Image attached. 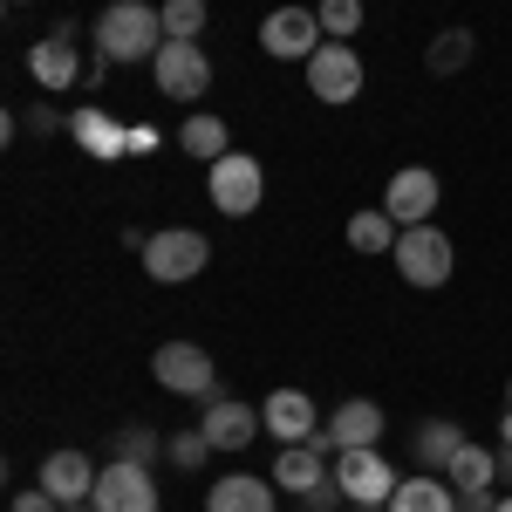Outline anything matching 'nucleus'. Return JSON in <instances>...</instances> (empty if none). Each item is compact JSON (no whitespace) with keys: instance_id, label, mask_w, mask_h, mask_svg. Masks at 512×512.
<instances>
[{"instance_id":"36","label":"nucleus","mask_w":512,"mask_h":512,"mask_svg":"<svg viewBox=\"0 0 512 512\" xmlns=\"http://www.w3.org/2000/svg\"><path fill=\"white\" fill-rule=\"evenodd\" d=\"M499 512H512V492H506V499H499Z\"/></svg>"},{"instance_id":"19","label":"nucleus","mask_w":512,"mask_h":512,"mask_svg":"<svg viewBox=\"0 0 512 512\" xmlns=\"http://www.w3.org/2000/svg\"><path fill=\"white\" fill-rule=\"evenodd\" d=\"M280 485V492H294V499H301V492H315L321 478H328V465H321V451L315 444H280V458H274V472H267Z\"/></svg>"},{"instance_id":"13","label":"nucleus","mask_w":512,"mask_h":512,"mask_svg":"<svg viewBox=\"0 0 512 512\" xmlns=\"http://www.w3.org/2000/svg\"><path fill=\"white\" fill-rule=\"evenodd\" d=\"M198 431L212 437V451H246L253 437L267 431V417H260L253 403H239V396H212L205 417H198Z\"/></svg>"},{"instance_id":"14","label":"nucleus","mask_w":512,"mask_h":512,"mask_svg":"<svg viewBox=\"0 0 512 512\" xmlns=\"http://www.w3.org/2000/svg\"><path fill=\"white\" fill-rule=\"evenodd\" d=\"M383 212H390L396 226H431V212H437V171L403 164V171L390 178V192H383Z\"/></svg>"},{"instance_id":"18","label":"nucleus","mask_w":512,"mask_h":512,"mask_svg":"<svg viewBox=\"0 0 512 512\" xmlns=\"http://www.w3.org/2000/svg\"><path fill=\"white\" fill-rule=\"evenodd\" d=\"M69 137H76L89 158H130V123H117L110 110H76L69 117Z\"/></svg>"},{"instance_id":"16","label":"nucleus","mask_w":512,"mask_h":512,"mask_svg":"<svg viewBox=\"0 0 512 512\" xmlns=\"http://www.w3.org/2000/svg\"><path fill=\"white\" fill-rule=\"evenodd\" d=\"M41 492H55L62 506H89L96 465H89L82 451H48V458H41Z\"/></svg>"},{"instance_id":"28","label":"nucleus","mask_w":512,"mask_h":512,"mask_svg":"<svg viewBox=\"0 0 512 512\" xmlns=\"http://www.w3.org/2000/svg\"><path fill=\"white\" fill-rule=\"evenodd\" d=\"M315 14H321V35L328 41H349L362 28V0H315Z\"/></svg>"},{"instance_id":"25","label":"nucleus","mask_w":512,"mask_h":512,"mask_svg":"<svg viewBox=\"0 0 512 512\" xmlns=\"http://www.w3.org/2000/svg\"><path fill=\"white\" fill-rule=\"evenodd\" d=\"M110 458H123V465H158V458H164V437L151 431V424H123V431L110 437Z\"/></svg>"},{"instance_id":"5","label":"nucleus","mask_w":512,"mask_h":512,"mask_svg":"<svg viewBox=\"0 0 512 512\" xmlns=\"http://www.w3.org/2000/svg\"><path fill=\"white\" fill-rule=\"evenodd\" d=\"M151 76H158V89L171 103H198L212 89V55L198 41H164L158 55H151Z\"/></svg>"},{"instance_id":"27","label":"nucleus","mask_w":512,"mask_h":512,"mask_svg":"<svg viewBox=\"0 0 512 512\" xmlns=\"http://www.w3.org/2000/svg\"><path fill=\"white\" fill-rule=\"evenodd\" d=\"M205 35V0H164V41H198Z\"/></svg>"},{"instance_id":"31","label":"nucleus","mask_w":512,"mask_h":512,"mask_svg":"<svg viewBox=\"0 0 512 512\" xmlns=\"http://www.w3.org/2000/svg\"><path fill=\"white\" fill-rule=\"evenodd\" d=\"M14 512H62V499H55V492H14Z\"/></svg>"},{"instance_id":"34","label":"nucleus","mask_w":512,"mask_h":512,"mask_svg":"<svg viewBox=\"0 0 512 512\" xmlns=\"http://www.w3.org/2000/svg\"><path fill=\"white\" fill-rule=\"evenodd\" d=\"M499 478H512V444H499Z\"/></svg>"},{"instance_id":"29","label":"nucleus","mask_w":512,"mask_h":512,"mask_svg":"<svg viewBox=\"0 0 512 512\" xmlns=\"http://www.w3.org/2000/svg\"><path fill=\"white\" fill-rule=\"evenodd\" d=\"M205 451H212V437L198 431H178V437H164V458H171V465H185V472H198V465H205Z\"/></svg>"},{"instance_id":"4","label":"nucleus","mask_w":512,"mask_h":512,"mask_svg":"<svg viewBox=\"0 0 512 512\" xmlns=\"http://www.w3.org/2000/svg\"><path fill=\"white\" fill-rule=\"evenodd\" d=\"M396 274L410 280V287H444L451 280V267H458V253H451V239L437 233V226H403V239H396Z\"/></svg>"},{"instance_id":"20","label":"nucleus","mask_w":512,"mask_h":512,"mask_svg":"<svg viewBox=\"0 0 512 512\" xmlns=\"http://www.w3.org/2000/svg\"><path fill=\"white\" fill-rule=\"evenodd\" d=\"M465 444H472V437H465V424L431 417V424H417V465H424V472H451V458H458Z\"/></svg>"},{"instance_id":"38","label":"nucleus","mask_w":512,"mask_h":512,"mask_svg":"<svg viewBox=\"0 0 512 512\" xmlns=\"http://www.w3.org/2000/svg\"><path fill=\"white\" fill-rule=\"evenodd\" d=\"M62 512H96V506H62Z\"/></svg>"},{"instance_id":"12","label":"nucleus","mask_w":512,"mask_h":512,"mask_svg":"<svg viewBox=\"0 0 512 512\" xmlns=\"http://www.w3.org/2000/svg\"><path fill=\"white\" fill-rule=\"evenodd\" d=\"M82 69H89V62L76 55V21H62L48 41H35V48H28V76H35L41 89H76Z\"/></svg>"},{"instance_id":"10","label":"nucleus","mask_w":512,"mask_h":512,"mask_svg":"<svg viewBox=\"0 0 512 512\" xmlns=\"http://www.w3.org/2000/svg\"><path fill=\"white\" fill-rule=\"evenodd\" d=\"M376 437H383V410H376L369 396H349V403H342V410H335L308 444H315L321 458H335V451H369Z\"/></svg>"},{"instance_id":"9","label":"nucleus","mask_w":512,"mask_h":512,"mask_svg":"<svg viewBox=\"0 0 512 512\" xmlns=\"http://www.w3.org/2000/svg\"><path fill=\"white\" fill-rule=\"evenodd\" d=\"M96 512H158V485H151V465H123L110 458L96 472V492H89Z\"/></svg>"},{"instance_id":"15","label":"nucleus","mask_w":512,"mask_h":512,"mask_svg":"<svg viewBox=\"0 0 512 512\" xmlns=\"http://www.w3.org/2000/svg\"><path fill=\"white\" fill-rule=\"evenodd\" d=\"M274 499H280L274 478L226 472V478H212V492H205V512H274Z\"/></svg>"},{"instance_id":"35","label":"nucleus","mask_w":512,"mask_h":512,"mask_svg":"<svg viewBox=\"0 0 512 512\" xmlns=\"http://www.w3.org/2000/svg\"><path fill=\"white\" fill-rule=\"evenodd\" d=\"M499 444H512V410H506V424H499Z\"/></svg>"},{"instance_id":"11","label":"nucleus","mask_w":512,"mask_h":512,"mask_svg":"<svg viewBox=\"0 0 512 512\" xmlns=\"http://www.w3.org/2000/svg\"><path fill=\"white\" fill-rule=\"evenodd\" d=\"M151 376H158L171 396H212V383H219L212 355L198 349V342H164V349L151 355Z\"/></svg>"},{"instance_id":"32","label":"nucleus","mask_w":512,"mask_h":512,"mask_svg":"<svg viewBox=\"0 0 512 512\" xmlns=\"http://www.w3.org/2000/svg\"><path fill=\"white\" fill-rule=\"evenodd\" d=\"M28 130L48 137V130H69V117H62V110H48V103H35V110H28Z\"/></svg>"},{"instance_id":"24","label":"nucleus","mask_w":512,"mask_h":512,"mask_svg":"<svg viewBox=\"0 0 512 512\" xmlns=\"http://www.w3.org/2000/svg\"><path fill=\"white\" fill-rule=\"evenodd\" d=\"M451 485L458 492H485V485H499V451H485V444H465L458 458H451Z\"/></svg>"},{"instance_id":"33","label":"nucleus","mask_w":512,"mask_h":512,"mask_svg":"<svg viewBox=\"0 0 512 512\" xmlns=\"http://www.w3.org/2000/svg\"><path fill=\"white\" fill-rule=\"evenodd\" d=\"M458 512H499V499H492V485H485V492H458Z\"/></svg>"},{"instance_id":"26","label":"nucleus","mask_w":512,"mask_h":512,"mask_svg":"<svg viewBox=\"0 0 512 512\" xmlns=\"http://www.w3.org/2000/svg\"><path fill=\"white\" fill-rule=\"evenodd\" d=\"M465 62H472V28H444V35L431 41V55H424L431 76H458Z\"/></svg>"},{"instance_id":"2","label":"nucleus","mask_w":512,"mask_h":512,"mask_svg":"<svg viewBox=\"0 0 512 512\" xmlns=\"http://www.w3.org/2000/svg\"><path fill=\"white\" fill-rule=\"evenodd\" d=\"M212 267V239L192 233V226H164V233L144 239V274L158 280V287H185Z\"/></svg>"},{"instance_id":"21","label":"nucleus","mask_w":512,"mask_h":512,"mask_svg":"<svg viewBox=\"0 0 512 512\" xmlns=\"http://www.w3.org/2000/svg\"><path fill=\"white\" fill-rule=\"evenodd\" d=\"M390 512H458V485L451 478H403L390 492Z\"/></svg>"},{"instance_id":"8","label":"nucleus","mask_w":512,"mask_h":512,"mask_svg":"<svg viewBox=\"0 0 512 512\" xmlns=\"http://www.w3.org/2000/svg\"><path fill=\"white\" fill-rule=\"evenodd\" d=\"M321 41H328V35H321L315 7H274V14L260 21V48H267L274 62H308Z\"/></svg>"},{"instance_id":"23","label":"nucleus","mask_w":512,"mask_h":512,"mask_svg":"<svg viewBox=\"0 0 512 512\" xmlns=\"http://www.w3.org/2000/svg\"><path fill=\"white\" fill-rule=\"evenodd\" d=\"M396 239H403V226H396L383 205H369V212L349 219V246L355 253H396Z\"/></svg>"},{"instance_id":"1","label":"nucleus","mask_w":512,"mask_h":512,"mask_svg":"<svg viewBox=\"0 0 512 512\" xmlns=\"http://www.w3.org/2000/svg\"><path fill=\"white\" fill-rule=\"evenodd\" d=\"M164 48V7L151 0H110L96 14V55L110 62H151Z\"/></svg>"},{"instance_id":"39","label":"nucleus","mask_w":512,"mask_h":512,"mask_svg":"<svg viewBox=\"0 0 512 512\" xmlns=\"http://www.w3.org/2000/svg\"><path fill=\"white\" fill-rule=\"evenodd\" d=\"M506 410H512V383H506Z\"/></svg>"},{"instance_id":"30","label":"nucleus","mask_w":512,"mask_h":512,"mask_svg":"<svg viewBox=\"0 0 512 512\" xmlns=\"http://www.w3.org/2000/svg\"><path fill=\"white\" fill-rule=\"evenodd\" d=\"M335 506H342V485H335V472L321 478L315 492H301V512H335Z\"/></svg>"},{"instance_id":"17","label":"nucleus","mask_w":512,"mask_h":512,"mask_svg":"<svg viewBox=\"0 0 512 512\" xmlns=\"http://www.w3.org/2000/svg\"><path fill=\"white\" fill-rule=\"evenodd\" d=\"M260 417H267V437H280V444H308V437L321 431L315 403H308L301 390H274L267 403H260Z\"/></svg>"},{"instance_id":"6","label":"nucleus","mask_w":512,"mask_h":512,"mask_svg":"<svg viewBox=\"0 0 512 512\" xmlns=\"http://www.w3.org/2000/svg\"><path fill=\"white\" fill-rule=\"evenodd\" d=\"M308 96L335 103V110L362 96V55H355L349 41H321L315 55H308Z\"/></svg>"},{"instance_id":"37","label":"nucleus","mask_w":512,"mask_h":512,"mask_svg":"<svg viewBox=\"0 0 512 512\" xmlns=\"http://www.w3.org/2000/svg\"><path fill=\"white\" fill-rule=\"evenodd\" d=\"M355 512H390V506H355Z\"/></svg>"},{"instance_id":"3","label":"nucleus","mask_w":512,"mask_h":512,"mask_svg":"<svg viewBox=\"0 0 512 512\" xmlns=\"http://www.w3.org/2000/svg\"><path fill=\"white\" fill-rule=\"evenodd\" d=\"M205 185H212V205L226 219H246L267 198V171H260V158H246V151H226L219 164H205Z\"/></svg>"},{"instance_id":"7","label":"nucleus","mask_w":512,"mask_h":512,"mask_svg":"<svg viewBox=\"0 0 512 512\" xmlns=\"http://www.w3.org/2000/svg\"><path fill=\"white\" fill-rule=\"evenodd\" d=\"M335 485H342L349 506H390V492L403 485V478H396L390 458L369 444V451H335Z\"/></svg>"},{"instance_id":"22","label":"nucleus","mask_w":512,"mask_h":512,"mask_svg":"<svg viewBox=\"0 0 512 512\" xmlns=\"http://www.w3.org/2000/svg\"><path fill=\"white\" fill-rule=\"evenodd\" d=\"M178 144H185V151H192L198 164H219L226 151H233V137H226V123L212 117V110H192V117L178 123Z\"/></svg>"}]
</instances>
